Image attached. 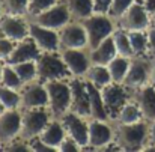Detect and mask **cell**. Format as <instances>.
Here are the masks:
<instances>
[{
	"instance_id": "9a60e30c",
	"label": "cell",
	"mask_w": 155,
	"mask_h": 152,
	"mask_svg": "<svg viewBox=\"0 0 155 152\" xmlns=\"http://www.w3.org/2000/svg\"><path fill=\"white\" fill-rule=\"evenodd\" d=\"M48 107V92L45 83L36 80L27 83L21 89V110Z\"/></svg>"
},
{
	"instance_id": "4fadbf2b",
	"label": "cell",
	"mask_w": 155,
	"mask_h": 152,
	"mask_svg": "<svg viewBox=\"0 0 155 152\" xmlns=\"http://www.w3.org/2000/svg\"><path fill=\"white\" fill-rule=\"evenodd\" d=\"M60 50L62 48H86L89 50L87 35L81 21L71 20L66 26L59 30Z\"/></svg>"
},
{
	"instance_id": "9c48e42d",
	"label": "cell",
	"mask_w": 155,
	"mask_h": 152,
	"mask_svg": "<svg viewBox=\"0 0 155 152\" xmlns=\"http://www.w3.org/2000/svg\"><path fill=\"white\" fill-rule=\"evenodd\" d=\"M30 32V21L26 18V15H14V14H5L0 18V35L6 36L15 42H20L26 38H29Z\"/></svg>"
},
{
	"instance_id": "5bb4252c",
	"label": "cell",
	"mask_w": 155,
	"mask_h": 152,
	"mask_svg": "<svg viewBox=\"0 0 155 152\" xmlns=\"http://www.w3.org/2000/svg\"><path fill=\"white\" fill-rule=\"evenodd\" d=\"M69 84H71V111H74L86 119H91L92 117L91 100H89L84 78L72 77L69 80Z\"/></svg>"
},
{
	"instance_id": "7c38bea8",
	"label": "cell",
	"mask_w": 155,
	"mask_h": 152,
	"mask_svg": "<svg viewBox=\"0 0 155 152\" xmlns=\"http://www.w3.org/2000/svg\"><path fill=\"white\" fill-rule=\"evenodd\" d=\"M149 68H151V59H148L146 56H134L131 59L130 69L124 80V84L131 92L146 86L149 83Z\"/></svg>"
},
{
	"instance_id": "4dcf8cb0",
	"label": "cell",
	"mask_w": 155,
	"mask_h": 152,
	"mask_svg": "<svg viewBox=\"0 0 155 152\" xmlns=\"http://www.w3.org/2000/svg\"><path fill=\"white\" fill-rule=\"evenodd\" d=\"M0 101L6 110L21 108V91H15L0 84Z\"/></svg>"
},
{
	"instance_id": "7bdbcfd3",
	"label": "cell",
	"mask_w": 155,
	"mask_h": 152,
	"mask_svg": "<svg viewBox=\"0 0 155 152\" xmlns=\"http://www.w3.org/2000/svg\"><path fill=\"white\" fill-rule=\"evenodd\" d=\"M149 83L155 86V57H151V68H149Z\"/></svg>"
},
{
	"instance_id": "603a6c76",
	"label": "cell",
	"mask_w": 155,
	"mask_h": 152,
	"mask_svg": "<svg viewBox=\"0 0 155 152\" xmlns=\"http://www.w3.org/2000/svg\"><path fill=\"white\" fill-rule=\"evenodd\" d=\"M86 89H87V94H89V100H91V111H92V117L94 119H101V121H110L108 114H107V110H105V105L103 101V95H101V89L94 86L92 83L86 81Z\"/></svg>"
},
{
	"instance_id": "ffe728a7",
	"label": "cell",
	"mask_w": 155,
	"mask_h": 152,
	"mask_svg": "<svg viewBox=\"0 0 155 152\" xmlns=\"http://www.w3.org/2000/svg\"><path fill=\"white\" fill-rule=\"evenodd\" d=\"M42 54V51L39 50V47L36 45V42L29 36L20 42L15 44V48L12 51L11 57L8 59L6 63H20V62H27V60H38L39 56Z\"/></svg>"
},
{
	"instance_id": "3957f363",
	"label": "cell",
	"mask_w": 155,
	"mask_h": 152,
	"mask_svg": "<svg viewBox=\"0 0 155 152\" xmlns=\"http://www.w3.org/2000/svg\"><path fill=\"white\" fill-rule=\"evenodd\" d=\"M81 23H83L86 35H87L89 50L95 48L105 38L111 36L113 32L117 29L116 20L111 18L108 14H92Z\"/></svg>"
},
{
	"instance_id": "e0dca14e",
	"label": "cell",
	"mask_w": 155,
	"mask_h": 152,
	"mask_svg": "<svg viewBox=\"0 0 155 152\" xmlns=\"http://www.w3.org/2000/svg\"><path fill=\"white\" fill-rule=\"evenodd\" d=\"M110 121L89 119V145L87 148L103 151L108 143L114 140V128L110 127Z\"/></svg>"
},
{
	"instance_id": "ee69618b",
	"label": "cell",
	"mask_w": 155,
	"mask_h": 152,
	"mask_svg": "<svg viewBox=\"0 0 155 152\" xmlns=\"http://www.w3.org/2000/svg\"><path fill=\"white\" fill-rule=\"evenodd\" d=\"M3 65H5V62H2V60H0V78H2V71H3Z\"/></svg>"
},
{
	"instance_id": "5b68a950",
	"label": "cell",
	"mask_w": 155,
	"mask_h": 152,
	"mask_svg": "<svg viewBox=\"0 0 155 152\" xmlns=\"http://www.w3.org/2000/svg\"><path fill=\"white\" fill-rule=\"evenodd\" d=\"M48 92V110L53 117H62L71 110V84L69 80H56L45 83Z\"/></svg>"
},
{
	"instance_id": "7a4b0ae2",
	"label": "cell",
	"mask_w": 155,
	"mask_h": 152,
	"mask_svg": "<svg viewBox=\"0 0 155 152\" xmlns=\"http://www.w3.org/2000/svg\"><path fill=\"white\" fill-rule=\"evenodd\" d=\"M36 66H38V80L42 83L72 78V74L69 72L59 51L57 53H42L39 59L36 60Z\"/></svg>"
},
{
	"instance_id": "4316f807",
	"label": "cell",
	"mask_w": 155,
	"mask_h": 152,
	"mask_svg": "<svg viewBox=\"0 0 155 152\" xmlns=\"http://www.w3.org/2000/svg\"><path fill=\"white\" fill-rule=\"evenodd\" d=\"M130 63H131V59L130 57H124V56H116L108 65V71H110V75H111V80L116 81V83H124L125 77H127V72L130 69Z\"/></svg>"
},
{
	"instance_id": "7402d4cb",
	"label": "cell",
	"mask_w": 155,
	"mask_h": 152,
	"mask_svg": "<svg viewBox=\"0 0 155 152\" xmlns=\"http://www.w3.org/2000/svg\"><path fill=\"white\" fill-rule=\"evenodd\" d=\"M89 56H91V62L97 63V65H108L116 56V45L113 41V36L105 38L101 44H98L95 48L89 50Z\"/></svg>"
},
{
	"instance_id": "2e32d148",
	"label": "cell",
	"mask_w": 155,
	"mask_h": 152,
	"mask_svg": "<svg viewBox=\"0 0 155 152\" xmlns=\"http://www.w3.org/2000/svg\"><path fill=\"white\" fill-rule=\"evenodd\" d=\"M63 62L66 63L72 77H84L86 71L92 65L89 50L86 48H62L59 51Z\"/></svg>"
},
{
	"instance_id": "f6af8a7d",
	"label": "cell",
	"mask_w": 155,
	"mask_h": 152,
	"mask_svg": "<svg viewBox=\"0 0 155 152\" xmlns=\"http://www.w3.org/2000/svg\"><path fill=\"white\" fill-rule=\"evenodd\" d=\"M5 110H6V108H5V105H3V104H2V101H0V114H2Z\"/></svg>"
},
{
	"instance_id": "d590c367",
	"label": "cell",
	"mask_w": 155,
	"mask_h": 152,
	"mask_svg": "<svg viewBox=\"0 0 155 152\" xmlns=\"http://www.w3.org/2000/svg\"><path fill=\"white\" fill-rule=\"evenodd\" d=\"M15 44H17L15 41L0 35V60L2 62H5V63L8 62V59L11 57L12 51L15 48Z\"/></svg>"
},
{
	"instance_id": "f546056e",
	"label": "cell",
	"mask_w": 155,
	"mask_h": 152,
	"mask_svg": "<svg viewBox=\"0 0 155 152\" xmlns=\"http://www.w3.org/2000/svg\"><path fill=\"white\" fill-rule=\"evenodd\" d=\"M128 35L134 56H148V30H134L128 32Z\"/></svg>"
},
{
	"instance_id": "c3c4849f",
	"label": "cell",
	"mask_w": 155,
	"mask_h": 152,
	"mask_svg": "<svg viewBox=\"0 0 155 152\" xmlns=\"http://www.w3.org/2000/svg\"><path fill=\"white\" fill-rule=\"evenodd\" d=\"M0 149H2V146H0Z\"/></svg>"
},
{
	"instance_id": "d6a6232c",
	"label": "cell",
	"mask_w": 155,
	"mask_h": 152,
	"mask_svg": "<svg viewBox=\"0 0 155 152\" xmlns=\"http://www.w3.org/2000/svg\"><path fill=\"white\" fill-rule=\"evenodd\" d=\"M2 5H3V12L5 14L26 15L27 17L29 0H2Z\"/></svg>"
},
{
	"instance_id": "e575fe53",
	"label": "cell",
	"mask_w": 155,
	"mask_h": 152,
	"mask_svg": "<svg viewBox=\"0 0 155 152\" xmlns=\"http://www.w3.org/2000/svg\"><path fill=\"white\" fill-rule=\"evenodd\" d=\"M136 0H111V6L108 11V15L114 20H117Z\"/></svg>"
},
{
	"instance_id": "8992f818",
	"label": "cell",
	"mask_w": 155,
	"mask_h": 152,
	"mask_svg": "<svg viewBox=\"0 0 155 152\" xmlns=\"http://www.w3.org/2000/svg\"><path fill=\"white\" fill-rule=\"evenodd\" d=\"M101 95L110 121H114L120 108L133 98V92L124 83L116 81H111L107 86H104L101 89Z\"/></svg>"
},
{
	"instance_id": "f1b7e54d",
	"label": "cell",
	"mask_w": 155,
	"mask_h": 152,
	"mask_svg": "<svg viewBox=\"0 0 155 152\" xmlns=\"http://www.w3.org/2000/svg\"><path fill=\"white\" fill-rule=\"evenodd\" d=\"M113 41H114V45H116V51L119 56H124V57H130L133 59L134 57V53L131 48V42H130V35L127 30L117 27L114 32H113Z\"/></svg>"
},
{
	"instance_id": "6da1fadb",
	"label": "cell",
	"mask_w": 155,
	"mask_h": 152,
	"mask_svg": "<svg viewBox=\"0 0 155 152\" xmlns=\"http://www.w3.org/2000/svg\"><path fill=\"white\" fill-rule=\"evenodd\" d=\"M149 122L140 121L136 124H117L114 128V140L122 151H142L148 146Z\"/></svg>"
},
{
	"instance_id": "b9f144b4",
	"label": "cell",
	"mask_w": 155,
	"mask_h": 152,
	"mask_svg": "<svg viewBox=\"0 0 155 152\" xmlns=\"http://www.w3.org/2000/svg\"><path fill=\"white\" fill-rule=\"evenodd\" d=\"M145 149H155V121L149 122V137H148V146Z\"/></svg>"
},
{
	"instance_id": "60d3db41",
	"label": "cell",
	"mask_w": 155,
	"mask_h": 152,
	"mask_svg": "<svg viewBox=\"0 0 155 152\" xmlns=\"http://www.w3.org/2000/svg\"><path fill=\"white\" fill-rule=\"evenodd\" d=\"M148 48L149 54L155 57V24L148 29Z\"/></svg>"
},
{
	"instance_id": "7dc6e473",
	"label": "cell",
	"mask_w": 155,
	"mask_h": 152,
	"mask_svg": "<svg viewBox=\"0 0 155 152\" xmlns=\"http://www.w3.org/2000/svg\"><path fill=\"white\" fill-rule=\"evenodd\" d=\"M152 21H154V24H155V12L152 14Z\"/></svg>"
},
{
	"instance_id": "ab89813d",
	"label": "cell",
	"mask_w": 155,
	"mask_h": 152,
	"mask_svg": "<svg viewBox=\"0 0 155 152\" xmlns=\"http://www.w3.org/2000/svg\"><path fill=\"white\" fill-rule=\"evenodd\" d=\"M94 2V9L95 14H108L111 0H92Z\"/></svg>"
},
{
	"instance_id": "ba28073f",
	"label": "cell",
	"mask_w": 155,
	"mask_h": 152,
	"mask_svg": "<svg viewBox=\"0 0 155 152\" xmlns=\"http://www.w3.org/2000/svg\"><path fill=\"white\" fill-rule=\"evenodd\" d=\"M27 18H29L30 23L39 24L42 27H48V29L57 30V32L72 20V17L69 14V9H68V6L63 0L57 2L54 6L42 11L41 14L33 15V17H27Z\"/></svg>"
},
{
	"instance_id": "f35d334b",
	"label": "cell",
	"mask_w": 155,
	"mask_h": 152,
	"mask_svg": "<svg viewBox=\"0 0 155 152\" xmlns=\"http://www.w3.org/2000/svg\"><path fill=\"white\" fill-rule=\"evenodd\" d=\"M29 143H30L32 152H51V151H56L54 148L48 146L47 143H44L39 137H35V139L29 140Z\"/></svg>"
},
{
	"instance_id": "30bf717a",
	"label": "cell",
	"mask_w": 155,
	"mask_h": 152,
	"mask_svg": "<svg viewBox=\"0 0 155 152\" xmlns=\"http://www.w3.org/2000/svg\"><path fill=\"white\" fill-rule=\"evenodd\" d=\"M60 121L63 124L66 136L74 139L83 149H86L89 145V119L69 110L60 117Z\"/></svg>"
},
{
	"instance_id": "cb8c5ba5",
	"label": "cell",
	"mask_w": 155,
	"mask_h": 152,
	"mask_svg": "<svg viewBox=\"0 0 155 152\" xmlns=\"http://www.w3.org/2000/svg\"><path fill=\"white\" fill-rule=\"evenodd\" d=\"M83 78L86 81L92 83L94 86L100 88V89H103L104 86H107L108 83L113 81L107 65H97V63H92L89 66V69L86 71V74H84Z\"/></svg>"
},
{
	"instance_id": "d4e9b609",
	"label": "cell",
	"mask_w": 155,
	"mask_h": 152,
	"mask_svg": "<svg viewBox=\"0 0 155 152\" xmlns=\"http://www.w3.org/2000/svg\"><path fill=\"white\" fill-rule=\"evenodd\" d=\"M69 9V14L72 20L75 21H83L92 14H95L94 9V2L92 0H63Z\"/></svg>"
},
{
	"instance_id": "ac0fdd59",
	"label": "cell",
	"mask_w": 155,
	"mask_h": 152,
	"mask_svg": "<svg viewBox=\"0 0 155 152\" xmlns=\"http://www.w3.org/2000/svg\"><path fill=\"white\" fill-rule=\"evenodd\" d=\"M29 36L36 42V45L39 47V50L42 53H57V51H60V41H59V32L57 30L30 23Z\"/></svg>"
},
{
	"instance_id": "52a82bcc",
	"label": "cell",
	"mask_w": 155,
	"mask_h": 152,
	"mask_svg": "<svg viewBox=\"0 0 155 152\" xmlns=\"http://www.w3.org/2000/svg\"><path fill=\"white\" fill-rule=\"evenodd\" d=\"M51 113L48 107L44 108H27L23 110V122H21V137L26 140H32L38 137L47 124L51 121Z\"/></svg>"
},
{
	"instance_id": "83f0119b",
	"label": "cell",
	"mask_w": 155,
	"mask_h": 152,
	"mask_svg": "<svg viewBox=\"0 0 155 152\" xmlns=\"http://www.w3.org/2000/svg\"><path fill=\"white\" fill-rule=\"evenodd\" d=\"M11 65V63H9ZM15 72L18 74V77L21 78L23 84L32 83L38 80V66H36V60H27V62H20V63H14L12 65Z\"/></svg>"
},
{
	"instance_id": "d6986e66",
	"label": "cell",
	"mask_w": 155,
	"mask_h": 152,
	"mask_svg": "<svg viewBox=\"0 0 155 152\" xmlns=\"http://www.w3.org/2000/svg\"><path fill=\"white\" fill-rule=\"evenodd\" d=\"M133 100L139 104L145 121H155V86L148 83L146 86L133 92Z\"/></svg>"
},
{
	"instance_id": "74e56055",
	"label": "cell",
	"mask_w": 155,
	"mask_h": 152,
	"mask_svg": "<svg viewBox=\"0 0 155 152\" xmlns=\"http://www.w3.org/2000/svg\"><path fill=\"white\" fill-rule=\"evenodd\" d=\"M81 149L83 148L74 139H71L69 136H65V139L62 140V143L59 146V151L62 152H75V151H81Z\"/></svg>"
},
{
	"instance_id": "8fae6325",
	"label": "cell",
	"mask_w": 155,
	"mask_h": 152,
	"mask_svg": "<svg viewBox=\"0 0 155 152\" xmlns=\"http://www.w3.org/2000/svg\"><path fill=\"white\" fill-rule=\"evenodd\" d=\"M21 122H23L21 108L5 110L0 114V146L2 149L8 146L12 140L21 136Z\"/></svg>"
},
{
	"instance_id": "bcb514c9",
	"label": "cell",
	"mask_w": 155,
	"mask_h": 152,
	"mask_svg": "<svg viewBox=\"0 0 155 152\" xmlns=\"http://www.w3.org/2000/svg\"><path fill=\"white\" fill-rule=\"evenodd\" d=\"M2 15H3V5H2V0H0V18H2Z\"/></svg>"
},
{
	"instance_id": "44dd1931",
	"label": "cell",
	"mask_w": 155,
	"mask_h": 152,
	"mask_svg": "<svg viewBox=\"0 0 155 152\" xmlns=\"http://www.w3.org/2000/svg\"><path fill=\"white\" fill-rule=\"evenodd\" d=\"M65 136H66V133H65V128H63L60 117H51V121L47 124V127L42 130V133L38 137L44 143H47L48 146L59 151V146H60L62 140L65 139Z\"/></svg>"
},
{
	"instance_id": "484cf974",
	"label": "cell",
	"mask_w": 155,
	"mask_h": 152,
	"mask_svg": "<svg viewBox=\"0 0 155 152\" xmlns=\"http://www.w3.org/2000/svg\"><path fill=\"white\" fill-rule=\"evenodd\" d=\"M114 121H116L117 124L127 125V124H136V122L145 121V117H143V113H142L139 104L131 98L130 101L120 108V111L117 113V116H116Z\"/></svg>"
},
{
	"instance_id": "8d00e7d4",
	"label": "cell",
	"mask_w": 155,
	"mask_h": 152,
	"mask_svg": "<svg viewBox=\"0 0 155 152\" xmlns=\"http://www.w3.org/2000/svg\"><path fill=\"white\" fill-rule=\"evenodd\" d=\"M3 149H5V151H15V152H29V151H32L29 140L23 139L21 136L17 137L15 140H12V142H11L8 146H5Z\"/></svg>"
},
{
	"instance_id": "836d02e7",
	"label": "cell",
	"mask_w": 155,
	"mask_h": 152,
	"mask_svg": "<svg viewBox=\"0 0 155 152\" xmlns=\"http://www.w3.org/2000/svg\"><path fill=\"white\" fill-rule=\"evenodd\" d=\"M59 0H29V8H27V17H33L41 14L42 11L54 6Z\"/></svg>"
},
{
	"instance_id": "277c9868",
	"label": "cell",
	"mask_w": 155,
	"mask_h": 152,
	"mask_svg": "<svg viewBox=\"0 0 155 152\" xmlns=\"http://www.w3.org/2000/svg\"><path fill=\"white\" fill-rule=\"evenodd\" d=\"M117 27L127 30V32H134V30H148L154 21L151 12L146 9L145 3L142 0H136L117 20H116Z\"/></svg>"
},
{
	"instance_id": "1f68e13d",
	"label": "cell",
	"mask_w": 155,
	"mask_h": 152,
	"mask_svg": "<svg viewBox=\"0 0 155 152\" xmlns=\"http://www.w3.org/2000/svg\"><path fill=\"white\" fill-rule=\"evenodd\" d=\"M0 84H3V86H6V88H11V89H15V91H21L23 86H24L23 81H21V78H20L18 74L15 72L14 66L9 65V63H5V65H3Z\"/></svg>"
}]
</instances>
